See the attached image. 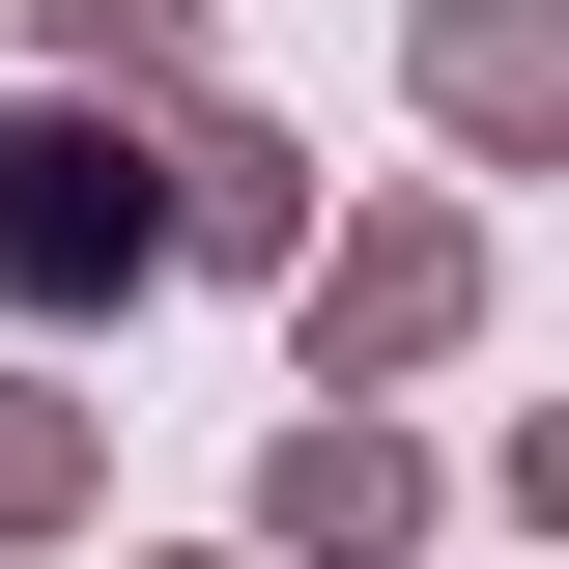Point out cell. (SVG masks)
Listing matches in <instances>:
<instances>
[{"mask_svg":"<svg viewBox=\"0 0 569 569\" xmlns=\"http://www.w3.org/2000/svg\"><path fill=\"white\" fill-rule=\"evenodd\" d=\"M142 257H171V171L86 142V114H0V313H86V284H142Z\"/></svg>","mask_w":569,"mask_h":569,"instance_id":"cell-1","label":"cell"}]
</instances>
